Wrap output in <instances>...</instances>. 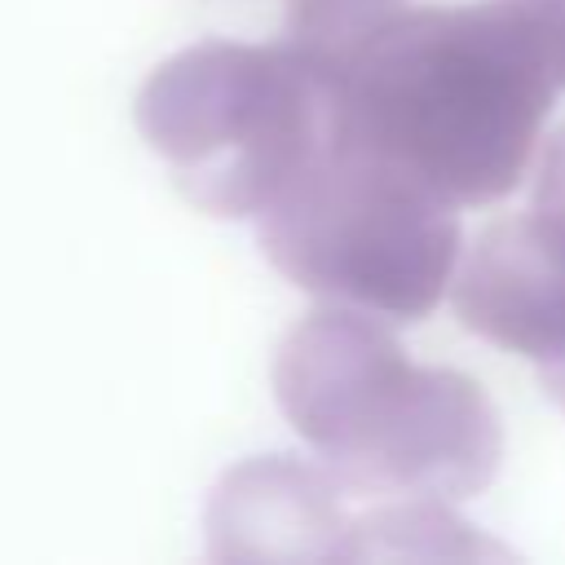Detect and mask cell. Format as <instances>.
Here are the masks:
<instances>
[{"mask_svg":"<svg viewBox=\"0 0 565 565\" xmlns=\"http://www.w3.org/2000/svg\"><path fill=\"white\" fill-rule=\"evenodd\" d=\"M331 79L335 137L406 163L459 207L516 190L556 93L512 0L402 9Z\"/></svg>","mask_w":565,"mask_h":565,"instance_id":"cell-1","label":"cell"},{"mask_svg":"<svg viewBox=\"0 0 565 565\" xmlns=\"http://www.w3.org/2000/svg\"><path fill=\"white\" fill-rule=\"evenodd\" d=\"M274 397L318 459L371 499H468L503 459V424L477 380L406 358L384 318L318 305L274 353Z\"/></svg>","mask_w":565,"mask_h":565,"instance_id":"cell-2","label":"cell"},{"mask_svg":"<svg viewBox=\"0 0 565 565\" xmlns=\"http://www.w3.org/2000/svg\"><path fill=\"white\" fill-rule=\"evenodd\" d=\"M137 128L207 216H260L335 137V79L296 44L207 40L159 62Z\"/></svg>","mask_w":565,"mask_h":565,"instance_id":"cell-3","label":"cell"},{"mask_svg":"<svg viewBox=\"0 0 565 565\" xmlns=\"http://www.w3.org/2000/svg\"><path fill=\"white\" fill-rule=\"evenodd\" d=\"M260 247L309 296L419 322L450 296L463 256L459 203L406 163L331 137L260 212Z\"/></svg>","mask_w":565,"mask_h":565,"instance_id":"cell-4","label":"cell"},{"mask_svg":"<svg viewBox=\"0 0 565 565\" xmlns=\"http://www.w3.org/2000/svg\"><path fill=\"white\" fill-rule=\"evenodd\" d=\"M450 305L472 335L539 366L565 362V207L490 221L459 256Z\"/></svg>","mask_w":565,"mask_h":565,"instance_id":"cell-5","label":"cell"},{"mask_svg":"<svg viewBox=\"0 0 565 565\" xmlns=\"http://www.w3.org/2000/svg\"><path fill=\"white\" fill-rule=\"evenodd\" d=\"M349 486L322 463L291 455H256L234 463L207 499L212 561H349L353 516Z\"/></svg>","mask_w":565,"mask_h":565,"instance_id":"cell-6","label":"cell"},{"mask_svg":"<svg viewBox=\"0 0 565 565\" xmlns=\"http://www.w3.org/2000/svg\"><path fill=\"white\" fill-rule=\"evenodd\" d=\"M512 552L468 521L446 499H380L353 516L349 561H508Z\"/></svg>","mask_w":565,"mask_h":565,"instance_id":"cell-7","label":"cell"},{"mask_svg":"<svg viewBox=\"0 0 565 565\" xmlns=\"http://www.w3.org/2000/svg\"><path fill=\"white\" fill-rule=\"evenodd\" d=\"M406 0H287V44L318 66H344Z\"/></svg>","mask_w":565,"mask_h":565,"instance_id":"cell-8","label":"cell"},{"mask_svg":"<svg viewBox=\"0 0 565 565\" xmlns=\"http://www.w3.org/2000/svg\"><path fill=\"white\" fill-rule=\"evenodd\" d=\"M521 9V18L530 22L556 84L565 88V0H512Z\"/></svg>","mask_w":565,"mask_h":565,"instance_id":"cell-9","label":"cell"}]
</instances>
